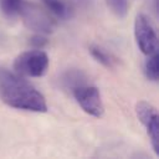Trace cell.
Instances as JSON below:
<instances>
[{
	"mask_svg": "<svg viewBox=\"0 0 159 159\" xmlns=\"http://www.w3.org/2000/svg\"><path fill=\"white\" fill-rule=\"evenodd\" d=\"M0 99L9 107L42 113L47 111L43 94L36 89L24 76L0 67Z\"/></svg>",
	"mask_w": 159,
	"mask_h": 159,
	"instance_id": "1",
	"label": "cell"
},
{
	"mask_svg": "<svg viewBox=\"0 0 159 159\" xmlns=\"http://www.w3.org/2000/svg\"><path fill=\"white\" fill-rule=\"evenodd\" d=\"M50 65L48 56L41 48L29 50L14 60V70L16 73L26 77H41L46 73Z\"/></svg>",
	"mask_w": 159,
	"mask_h": 159,
	"instance_id": "2",
	"label": "cell"
},
{
	"mask_svg": "<svg viewBox=\"0 0 159 159\" xmlns=\"http://www.w3.org/2000/svg\"><path fill=\"white\" fill-rule=\"evenodd\" d=\"M72 94L78 106L89 116L101 118L104 113V106L101 92L96 86L80 83L72 88Z\"/></svg>",
	"mask_w": 159,
	"mask_h": 159,
	"instance_id": "3",
	"label": "cell"
},
{
	"mask_svg": "<svg viewBox=\"0 0 159 159\" xmlns=\"http://www.w3.org/2000/svg\"><path fill=\"white\" fill-rule=\"evenodd\" d=\"M134 39L138 48L144 55L158 52V36L150 19L145 14H138L134 20Z\"/></svg>",
	"mask_w": 159,
	"mask_h": 159,
	"instance_id": "4",
	"label": "cell"
},
{
	"mask_svg": "<svg viewBox=\"0 0 159 159\" xmlns=\"http://www.w3.org/2000/svg\"><path fill=\"white\" fill-rule=\"evenodd\" d=\"M20 16L24 20V24L37 34H48L55 27V21L50 17V15L35 4L25 2Z\"/></svg>",
	"mask_w": 159,
	"mask_h": 159,
	"instance_id": "5",
	"label": "cell"
},
{
	"mask_svg": "<svg viewBox=\"0 0 159 159\" xmlns=\"http://www.w3.org/2000/svg\"><path fill=\"white\" fill-rule=\"evenodd\" d=\"M135 113L140 123L145 127L153 150L155 152V154H159V139H158L159 123H158V112L155 107L145 101H139L135 104Z\"/></svg>",
	"mask_w": 159,
	"mask_h": 159,
	"instance_id": "6",
	"label": "cell"
},
{
	"mask_svg": "<svg viewBox=\"0 0 159 159\" xmlns=\"http://www.w3.org/2000/svg\"><path fill=\"white\" fill-rule=\"evenodd\" d=\"M144 73L145 77L153 82L158 81L159 77V56L158 52L148 55V58L144 63Z\"/></svg>",
	"mask_w": 159,
	"mask_h": 159,
	"instance_id": "7",
	"label": "cell"
},
{
	"mask_svg": "<svg viewBox=\"0 0 159 159\" xmlns=\"http://www.w3.org/2000/svg\"><path fill=\"white\" fill-rule=\"evenodd\" d=\"M25 2V0H0V9L5 16L15 17L20 15Z\"/></svg>",
	"mask_w": 159,
	"mask_h": 159,
	"instance_id": "8",
	"label": "cell"
},
{
	"mask_svg": "<svg viewBox=\"0 0 159 159\" xmlns=\"http://www.w3.org/2000/svg\"><path fill=\"white\" fill-rule=\"evenodd\" d=\"M46 9L55 16L60 19H66L70 16V7L62 0H43Z\"/></svg>",
	"mask_w": 159,
	"mask_h": 159,
	"instance_id": "9",
	"label": "cell"
},
{
	"mask_svg": "<svg viewBox=\"0 0 159 159\" xmlns=\"http://www.w3.org/2000/svg\"><path fill=\"white\" fill-rule=\"evenodd\" d=\"M89 53L92 55V57L97 61V62H99L101 65H103V66H106V67H113V62H114V60H113V57L104 50V48H102V47H99V46H97V45H92L91 47H89Z\"/></svg>",
	"mask_w": 159,
	"mask_h": 159,
	"instance_id": "10",
	"label": "cell"
},
{
	"mask_svg": "<svg viewBox=\"0 0 159 159\" xmlns=\"http://www.w3.org/2000/svg\"><path fill=\"white\" fill-rule=\"evenodd\" d=\"M108 9L119 19H124L128 12V0H106Z\"/></svg>",
	"mask_w": 159,
	"mask_h": 159,
	"instance_id": "11",
	"label": "cell"
},
{
	"mask_svg": "<svg viewBox=\"0 0 159 159\" xmlns=\"http://www.w3.org/2000/svg\"><path fill=\"white\" fill-rule=\"evenodd\" d=\"M46 42H47V40H46V37H43L42 34H37L36 36H34V37L31 39V43H32L36 48H41Z\"/></svg>",
	"mask_w": 159,
	"mask_h": 159,
	"instance_id": "12",
	"label": "cell"
}]
</instances>
